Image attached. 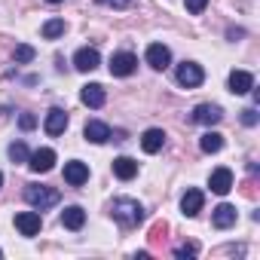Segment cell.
<instances>
[{
	"label": "cell",
	"mask_w": 260,
	"mask_h": 260,
	"mask_svg": "<svg viewBox=\"0 0 260 260\" xmlns=\"http://www.w3.org/2000/svg\"><path fill=\"white\" fill-rule=\"evenodd\" d=\"M64 34V19H49L46 25H43V37L46 40H55V37H61Z\"/></svg>",
	"instance_id": "cell-23"
},
{
	"label": "cell",
	"mask_w": 260,
	"mask_h": 260,
	"mask_svg": "<svg viewBox=\"0 0 260 260\" xmlns=\"http://www.w3.org/2000/svg\"><path fill=\"white\" fill-rule=\"evenodd\" d=\"M181 211H184L187 217H196V214L202 211V190H187L184 199H181Z\"/></svg>",
	"instance_id": "cell-18"
},
{
	"label": "cell",
	"mask_w": 260,
	"mask_h": 260,
	"mask_svg": "<svg viewBox=\"0 0 260 260\" xmlns=\"http://www.w3.org/2000/svg\"><path fill=\"white\" fill-rule=\"evenodd\" d=\"M49 4H61V0H49Z\"/></svg>",
	"instance_id": "cell-33"
},
{
	"label": "cell",
	"mask_w": 260,
	"mask_h": 260,
	"mask_svg": "<svg viewBox=\"0 0 260 260\" xmlns=\"http://www.w3.org/2000/svg\"><path fill=\"white\" fill-rule=\"evenodd\" d=\"M28 147H25V141H16V144H10V159L13 162H28Z\"/></svg>",
	"instance_id": "cell-25"
},
{
	"label": "cell",
	"mask_w": 260,
	"mask_h": 260,
	"mask_svg": "<svg viewBox=\"0 0 260 260\" xmlns=\"http://www.w3.org/2000/svg\"><path fill=\"white\" fill-rule=\"evenodd\" d=\"M208 187H211V193L226 196V193L233 190V172H230V169H214L211 178H208Z\"/></svg>",
	"instance_id": "cell-9"
},
{
	"label": "cell",
	"mask_w": 260,
	"mask_h": 260,
	"mask_svg": "<svg viewBox=\"0 0 260 260\" xmlns=\"http://www.w3.org/2000/svg\"><path fill=\"white\" fill-rule=\"evenodd\" d=\"M242 196H245V199H257V184H254V181H245V184H242Z\"/></svg>",
	"instance_id": "cell-28"
},
{
	"label": "cell",
	"mask_w": 260,
	"mask_h": 260,
	"mask_svg": "<svg viewBox=\"0 0 260 260\" xmlns=\"http://www.w3.org/2000/svg\"><path fill=\"white\" fill-rule=\"evenodd\" d=\"M236 217H239V214H236V208L223 202V205H217V208H214L211 223H214L217 230H226V226H233V223H236Z\"/></svg>",
	"instance_id": "cell-15"
},
{
	"label": "cell",
	"mask_w": 260,
	"mask_h": 260,
	"mask_svg": "<svg viewBox=\"0 0 260 260\" xmlns=\"http://www.w3.org/2000/svg\"><path fill=\"white\" fill-rule=\"evenodd\" d=\"M196 254H199V245H196V242H184V245L175 248V257H178V260H193Z\"/></svg>",
	"instance_id": "cell-24"
},
{
	"label": "cell",
	"mask_w": 260,
	"mask_h": 260,
	"mask_svg": "<svg viewBox=\"0 0 260 260\" xmlns=\"http://www.w3.org/2000/svg\"><path fill=\"white\" fill-rule=\"evenodd\" d=\"M251 89H254V77H251L248 71H233V74H230V92L245 95V92H251Z\"/></svg>",
	"instance_id": "cell-14"
},
{
	"label": "cell",
	"mask_w": 260,
	"mask_h": 260,
	"mask_svg": "<svg viewBox=\"0 0 260 260\" xmlns=\"http://www.w3.org/2000/svg\"><path fill=\"white\" fill-rule=\"evenodd\" d=\"M150 248H159V245H166V239H169V223L166 220H156L153 226H150Z\"/></svg>",
	"instance_id": "cell-21"
},
{
	"label": "cell",
	"mask_w": 260,
	"mask_h": 260,
	"mask_svg": "<svg viewBox=\"0 0 260 260\" xmlns=\"http://www.w3.org/2000/svg\"><path fill=\"white\" fill-rule=\"evenodd\" d=\"M80 98H83V104H86V107H101V104H104V86L89 83V86H83Z\"/></svg>",
	"instance_id": "cell-19"
},
{
	"label": "cell",
	"mask_w": 260,
	"mask_h": 260,
	"mask_svg": "<svg viewBox=\"0 0 260 260\" xmlns=\"http://www.w3.org/2000/svg\"><path fill=\"white\" fill-rule=\"evenodd\" d=\"M135 68H138V58L132 52H116L110 58V74L113 77H128V74H135Z\"/></svg>",
	"instance_id": "cell-4"
},
{
	"label": "cell",
	"mask_w": 260,
	"mask_h": 260,
	"mask_svg": "<svg viewBox=\"0 0 260 260\" xmlns=\"http://www.w3.org/2000/svg\"><path fill=\"white\" fill-rule=\"evenodd\" d=\"M205 4H208V0H187V13H193V16H199V13L205 10Z\"/></svg>",
	"instance_id": "cell-27"
},
{
	"label": "cell",
	"mask_w": 260,
	"mask_h": 260,
	"mask_svg": "<svg viewBox=\"0 0 260 260\" xmlns=\"http://www.w3.org/2000/svg\"><path fill=\"white\" fill-rule=\"evenodd\" d=\"M199 147H202L205 153H217V150L223 147V135H217V132H205L202 141H199Z\"/></svg>",
	"instance_id": "cell-22"
},
{
	"label": "cell",
	"mask_w": 260,
	"mask_h": 260,
	"mask_svg": "<svg viewBox=\"0 0 260 260\" xmlns=\"http://www.w3.org/2000/svg\"><path fill=\"white\" fill-rule=\"evenodd\" d=\"M226 37H230V40L236 43L239 37H245V31H242V28H230V31H226Z\"/></svg>",
	"instance_id": "cell-32"
},
{
	"label": "cell",
	"mask_w": 260,
	"mask_h": 260,
	"mask_svg": "<svg viewBox=\"0 0 260 260\" xmlns=\"http://www.w3.org/2000/svg\"><path fill=\"white\" fill-rule=\"evenodd\" d=\"M98 4H104V7H116V10H125L132 0H98Z\"/></svg>",
	"instance_id": "cell-30"
},
{
	"label": "cell",
	"mask_w": 260,
	"mask_h": 260,
	"mask_svg": "<svg viewBox=\"0 0 260 260\" xmlns=\"http://www.w3.org/2000/svg\"><path fill=\"white\" fill-rule=\"evenodd\" d=\"M162 144H166V132H162V128H147L144 138H141L144 153H159V150H162Z\"/></svg>",
	"instance_id": "cell-16"
},
{
	"label": "cell",
	"mask_w": 260,
	"mask_h": 260,
	"mask_svg": "<svg viewBox=\"0 0 260 260\" xmlns=\"http://www.w3.org/2000/svg\"><path fill=\"white\" fill-rule=\"evenodd\" d=\"M242 122H245V125H257V110H254V107L242 110Z\"/></svg>",
	"instance_id": "cell-29"
},
{
	"label": "cell",
	"mask_w": 260,
	"mask_h": 260,
	"mask_svg": "<svg viewBox=\"0 0 260 260\" xmlns=\"http://www.w3.org/2000/svg\"><path fill=\"white\" fill-rule=\"evenodd\" d=\"M83 135H86V141H92V144H104V141L110 138V128H107L104 122L92 119V122H86V128H83Z\"/></svg>",
	"instance_id": "cell-17"
},
{
	"label": "cell",
	"mask_w": 260,
	"mask_h": 260,
	"mask_svg": "<svg viewBox=\"0 0 260 260\" xmlns=\"http://www.w3.org/2000/svg\"><path fill=\"white\" fill-rule=\"evenodd\" d=\"M175 77H178V83H181V86H187V89H196V86H202V80H205V71H202L196 61H181Z\"/></svg>",
	"instance_id": "cell-3"
},
{
	"label": "cell",
	"mask_w": 260,
	"mask_h": 260,
	"mask_svg": "<svg viewBox=\"0 0 260 260\" xmlns=\"http://www.w3.org/2000/svg\"><path fill=\"white\" fill-rule=\"evenodd\" d=\"M113 175H116L119 181H132V178L138 175V162L128 159V156H116V159H113Z\"/></svg>",
	"instance_id": "cell-13"
},
{
	"label": "cell",
	"mask_w": 260,
	"mask_h": 260,
	"mask_svg": "<svg viewBox=\"0 0 260 260\" xmlns=\"http://www.w3.org/2000/svg\"><path fill=\"white\" fill-rule=\"evenodd\" d=\"M25 199H28L31 208L46 211V208H52V205L58 202V190H52V187H40V184H28V187H25Z\"/></svg>",
	"instance_id": "cell-2"
},
{
	"label": "cell",
	"mask_w": 260,
	"mask_h": 260,
	"mask_svg": "<svg viewBox=\"0 0 260 260\" xmlns=\"http://www.w3.org/2000/svg\"><path fill=\"white\" fill-rule=\"evenodd\" d=\"M169 61H172V52H169V46H162V43H153V46H147V64H150V68H156V71H166V68H169Z\"/></svg>",
	"instance_id": "cell-12"
},
{
	"label": "cell",
	"mask_w": 260,
	"mask_h": 260,
	"mask_svg": "<svg viewBox=\"0 0 260 260\" xmlns=\"http://www.w3.org/2000/svg\"><path fill=\"white\" fill-rule=\"evenodd\" d=\"M64 181H68L71 187H80V184H86V181H89V166H86V162H80V159H74V162H64Z\"/></svg>",
	"instance_id": "cell-10"
},
{
	"label": "cell",
	"mask_w": 260,
	"mask_h": 260,
	"mask_svg": "<svg viewBox=\"0 0 260 260\" xmlns=\"http://www.w3.org/2000/svg\"><path fill=\"white\" fill-rule=\"evenodd\" d=\"M110 214H113L122 226H138V223L144 220V208H141L138 199H113Z\"/></svg>",
	"instance_id": "cell-1"
},
{
	"label": "cell",
	"mask_w": 260,
	"mask_h": 260,
	"mask_svg": "<svg viewBox=\"0 0 260 260\" xmlns=\"http://www.w3.org/2000/svg\"><path fill=\"white\" fill-rule=\"evenodd\" d=\"M220 119H223V110L217 104H199L193 110V122H199V125H217Z\"/></svg>",
	"instance_id": "cell-7"
},
{
	"label": "cell",
	"mask_w": 260,
	"mask_h": 260,
	"mask_svg": "<svg viewBox=\"0 0 260 260\" xmlns=\"http://www.w3.org/2000/svg\"><path fill=\"white\" fill-rule=\"evenodd\" d=\"M61 223H64L68 230H80V226L86 223V211H83L80 205H68V208L61 211Z\"/></svg>",
	"instance_id": "cell-20"
},
{
	"label": "cell",
	"mask_w": 260,
	"mask_h": 260,
	"mask_svg": "<svg viewBox=\"0 0 260 260\" xmlns=\"http://www.w3.org/2000/svg\"><path fill=\"white\" fill-rule=\"evenodd\" d=\"M28 166H31L37 175H46V172L55 166V150H49V147H40L37 153H31V156H28Z\"/></svg>",
	"instance_id": "cell-8"
},
{
	"label": "cell",
	"mask_w": 260,
	"mask_h": 260,
	"mask_svg": "<svg viewBox=\"0 0 260 260\" xmlns=\"http://www.w3.org/2000/svg\"><path fill=\"white\" fill-rule=\"evenodd\" d=\"M16 226H19L22 236H37L40 226H43V220H40L37 211H22V214H16Z\"/></svg>",
	"instance_id": "cell-11"
},
{
	"label": "cell",
	"mask_w": 260,
	"mask_h": 260,
	"mask_svg": "<svg viewBox=\"0 0 260 260\" xmlns=\"http://www.w3.org/2000/svg\"><path fill=\"white\" fill-rule=\"evenodd\" d=\"M19 125H22V128H34V125H37V119H34L31 113H25V116L19 119Z\"/></svg>",
	"instance_id": "cell-31"
},
{
	"label": "cell",
	"mask_w": 260,
	"mask_h": 260,
	"mask_svg": "<svg viewBox=\"0 0 260 260\" xmlns=\"http://www.w3.org/2000/svg\"><path fill=\"white\" fill-rule=\"evenodd\" d=\"M98 64H101V55H98V49H92V46H83V49L74 55V68H77V71H83V74L95 71Z\"/></svg>",
	"instance_id": "cell-6"
},
{
	"label": "cell",
	"mask_w": 260,
	"mask_h": 260,
	"mask_svg": "<svg viewBox=\"0 0 260 260\" xmlns=\"http://www.w3.org/2000/svg\"><path fill=\"white\" fill-rule=\"evenodd\" d=\"M43 128H46V135H64V128H68V113L61 110V107H52L49 113H46V122H43Z\"/></svg>",
	"instance_id": "cell-5"
},
{
	"label": "cell",
	"mask_w": 260,
	"mask_h": 260,
	"mask_svg": "<svg viewBox=\"0 0 260 260\" xmlns=\"http://www.w3.org/2000/svg\"><path fill=\"white\" fill-rule=\"evenodd\" d=\"M19 64H28V61H34V49L28 46V43H22V46H16V55H13Z\"/></svg>",
	"instance_id": "cell-26"
},
{
	"label": "cell",
	"mask_w": 260,
	"mask_h": 260,
	"mask_svg": "<svg viewBox=\"0 0 260 260\" xmlns=\"http://www.w3.org/2000/svg\"><path fill=\"white\" fill-rule=\"evenodd\" d=\"M0 187H4V175H0Z\"/></svg>",
	"instance_id": "cell-34"
}]
</instances>
